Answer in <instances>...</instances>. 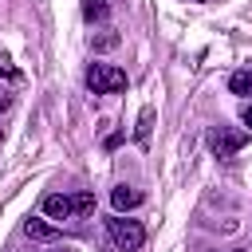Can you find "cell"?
<instances>
[{
	"label": "cell",
	"mask_w": 252,
	"mask_h": 252,
	"mask_svg": "<svg viewBox=\"0 0 252 252\" xmlns=\"http://www.w3.org/2000/svg\"><path fill=\"white\" fill-rule=\"evenodd\" d=\"M51 252H75V248H67V244H63V248H51Z\"/></svg>",
	"instance_id": "obj_14"
},
{
	"label": "cell",
	"mask_w": 252,
	"mask_h": 252,
	"mask_svg": "<svg viewBox=\"0 0 252 252\" xmlns=\"http://www.w3.org/2000/svg\"><path fill=\"white\" fill-rule=\"evenodd\" d=\"M106 232H110V240H114V248H118V252H138V248L146 244V228H142L138 220L122 217V213L106 220Z\"/></svg>",
	"instance_id": "obj_1"
},
{
	"label": "cell",
	"mask_w": 252,
	"mask_h": 252,
	"mask_svg": "<svg viewBox=\"0 0 252 252\" xmlns=\"http://www.w3.org/2000/svg\"><path fill=\"white\" fill-rule=\"evenodd\" d=\"M110 205H114L118 213H126V209H138V205H142V193H138V189H130V185H118V189L110 193Z\"/></svg>",
	"instance_id": "obj_6"
},
{
	"label": "cell",
	"mask_w": 252,
	"mask_h": 252,
	"mask_svg": "<svg viewBox=\"0 0 252 252\" xmlns=\"http://www.w3.org/2000/svg\"><path fill=\"white\" fill-rule=\"evenodd\" d=\"M150 126H154V106H146V110L138 114V130H134V134H138V142H146V138H150Z\"/></svg>",
	"instance_id": "obj_11"
},
{
	"label": "cell",
	"mask_w": 252,
	"mask_h": 252,
	"mask_svg": "<svg viewBox=\"0 0 252 252\" xmlns=\"http://www.w3.org/2000/svg\"><path fill=\"white\" fill-rule=\"evenodd\" d=\"M43 213H47L51 220H67V217L75 213V205H71V197H63V193H47V197H43Z\"/></svg>",
	"instance_id": "obj_5"
},
{
	"label": "cell",
	"mask_w": 252,
	"mask_h": 252,
	"mask_svg": "<svg viewBox=\"0 0 252 252\" xmlns=\"http://www.w3.org/2000/svg\"><path fill=\"white\" fill-rule=\"evenodd\" d=\"M232 252H244V248H232Z\"/></svg>",
	"instance_id": "obj_15"
},
{
	"label": "cell",
	"mask_w": 252,
	"mask_h": 252,
	"mask_svg": "<svg viewBox=\"0 0 252 252\" xmlns=\"http://www.w3.org/2000/svg\"><path fill=\"white\" fill-rule=\"evenodd\" d=\"M228 91H232V94H252V71H236V75L228 79Z\"/></svg>",
	"instance_id": "obj_9"
},
{
	"label": "cell",
	"mask_w": 252,
	"mask_h": 252,
	"mask_svg": "<svg viewBox=\"0 0 252 252\" xmlns=\"http://www.w3.org/2000/svg\"><path fill=\"white\" fill-rule=\"evenodd\" d=\"M209 150L217 154V158H228V154H236V150H244L248 146V130H228V126H217V130H209Z\"/></svg>",
	"instance_id": "obj_3"
},
{
	"label": "cell",
	"mask_w": 252,
	"mask_h": 252,
	"mask_svg": "<svg viewBox=\"0 0 252 252\" xmlns=\"http://www.w3.org/2000/svg\"><path fill=\"white\" fill-rule=\"evenodd\" d=\"M106 12H110V0H83V16H87V24L106 20Z\"/></svg>",
	"instance_id": "obj_8"
},
{
	"label": "cell",
	"mask_w": 252,
	"mask_h": 252,
	"mask_svg": "<svg viewBox=\"0 0 252 252\" xmlns=\"http://www.w3.org/2000/svg\"><path fill=\"white\" fill-rule=\"evenodd\" d=\"M87 87L94 94H118V91H126V71H118L110 63H91L87 67Z\"/></svg>",
	"instance_id": "obj_2"
},
{
	"label": "cell",
	"mask_w": 252,
	"mask_h": 252,
	"mask_svg": "<svg viewBox=\"0 0 252 252\" xmlns=\"http://www.w3.org/2000/svg\"><path fill=\"white\" fill-rule=\"evenodd\" d=\"M240 118H244V126H248V130H252V102H248V106H244V110H240Z\"/></svg>",
	"instance_id": "obj_13"
},
{
	"label": "cell",
	"mask_w": 252,
	"mask_h": 252,
	"mask_svg": "<svg viewBox=\"0 0 252 252\" xmlns=\"http://www.w3.org/2000/svg\"><path fill=\"white\" fill-rule=\"evenodd\" d=\"M8 106H12V94H8L4 87H0V110H8Z\"/></svg>",
	"instance_id": "obj_12"
},
{
	"label": "cell",
	"mask_w": 252,
	"mask_h": 252,
	"mask_svg": "<svg viewBox=\"0 0 252 252\" xmlns=\"http://www.w3.org/2000/svg\"><path fill=\"white\" fill-rule=\"evenodd\" d=\"M118 39H122V35H118L114 28H102L98 35H91V51H110V47H118Z\"/></svg>",
	"instance_id": "obj_7"
},
{
	"label": "cell",
	"mask_w": 252,
	"mask_h": 252,
	"mask_svg": "<svg viewBox=\"0 0 252 252\" xmlns=\"http://www.w3.org/2000/svg\"><path fill=\"white\" fill-rule=\"evenodd\" d=\"M24 232H28L32 240H39V244H51V240H59V228H55L51 220H39V217H28V220H24Z\"/></svg>",
	"instance_id": "obj_4"
},
{
	"label": "cell",
	"mask_w": 252,
	"mask_h": 252,
	"mask_svg": "<svg viewBox=\"0 0 252 252\" xmlns=\"http://www.w3.org/2000/svg\"><path fill=\"white\" fill-rule=\"evenodd\" d=\"M71 205H75V213H79V217H91V213H94V193H75V197H71Z\"/></svg>",
	"instance_id": "obj_10"
}]
</instances>
